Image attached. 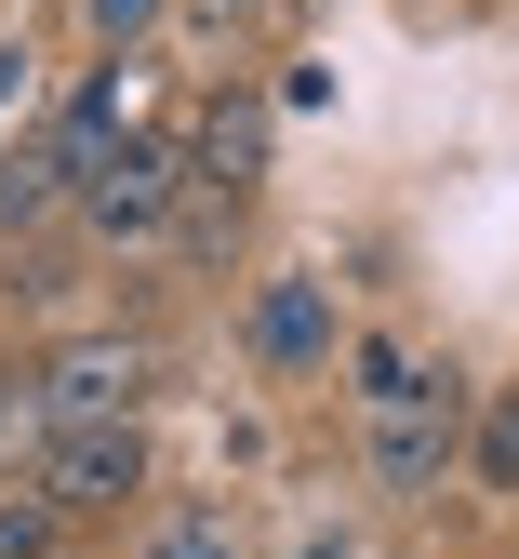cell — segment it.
Masks as SVG:
<instances>
[{"mask_svg": "<svg viewBox=\"0 0 519 559\" xmlns=\"http://www.w3.org/2000/svg\"><path fill=\"white\" fill-rule=\"evenodd\" d=\"M467 453H480L493 493H519V400H493V413H480V440H467Z\"/></svg>", "mask_w": 519, "mask_h": 559, "instance_id": "cell-9", "label": "cell"}, {"mask_svg": "<svg viewBox=\"0 0 519 559\" xmlns=\"http://www.w3.org/2000/svg\"><path fill=\"white\" fill-rule=\"evenodd\" d=\"M267 174V94H213L200 107V187H253Z\"/></svg>", "mask_w": 519, "mask_h": 559, "instance_id": "cell-6", "label": "cell"}, {"mask_svg": "<svg viewBox=\"0 0 519 559\" xmlns=\"http://www.w3.org/2000/svg\"><path fill=\"white\" fill-rule=\"evenodd\" d=\"M253 360L267 373H320L333 360V294H320V280H267V294H253Z\"/></svg>", "mask_w": 519, "mask_h": 559, "instance_id": "cell-5", "label": "cell"}, {"mask_svg": "<svg viewBox=\"0 0 519 559\" xmlns=\"http://www.w3.org/2000/svg\"><path fill=\"white\" fill-rule=\"evenodd\" d=\"M227 546H240V533H227V507H174V520L146 533L133 559H227Z\"/></svg>", "mask_w": 519, "mask_h": 559, "instance_id": "cell-7", "label": "cell"}, {"mask_svg": "<svg viewBox=\"0 0 519 559\" xmlns=\"http://www.w3.org/2000/svg\"><path fill=\"white\" fill-rule=\"evenodd\" d=\"M133 386H146V346L133 333H81V346L40 360V413H54V427H107V413H133Z\"/></svg>", "mask_w": 519, "mask_h": 559, "instance_id": "cell-2", "label": "cell"}, {"mask_svg": "<svg viewBox=\"0 0 519 559\" xmlns=\"http://www.w3.org/2000/svg\"><path fill=\"white\" fill-rule=\"evenodd\" d=\"M67 200H81V214H94L107 240H133V227H161L174 200H187V174H174L161 147H133V133H120V147H107V160H94L81 187H67Z\"/></svg>", "mask_w": 519, "mask_h": 559, "instance_id": "cell-3", "label": "cell"}, {"mask_svg": "<svg viewBox=\"0 0 519 559\" xmlns=\"http://www.w3.org/2000/svg\"><path fill=\"white\" fill-rule=\"evenodd\" d=\"M453 440H467V386H453V373H426V386L374 400V479H387V493H439Z\"/></svg>", "mask_w": 519, "mask_h": 559, "instance_id": "cell-1", "label": "cell"}, {"mask_svg": "<svg viewBox=\"0 0 519 559\" xmlns=\"http://www.w3.org/2000/svg\"><path fill=\"white\" fill-rule=\"evenodd\" d=\"M54 187H67L54 160H0V227H40V214H54Z\"/></svg>", "mask_w": 519, "mask_h": 559, "instance_id": "cell-8", "label": "cell"}, {"mask_svg": "<svg viewBox=\"0 0 519 559\" xmlns=\"http://www.w3.org/2000/svg\"><path fill=\"white\" fill-rule=\"evenodd\" d=\"M200 14H227V0H200Z\"/></svg>", "mask_w": 519, "mask_h": 559, "instance_id": "cell-14", "label": "cell"}, {"mask_svg": "<svg viewBox=\"0 0 519 559\" xmlns=\"http://www.w3.org/2000/svg\"><path fill=\"white\" fill-rule=\"evenodd\" d=\"M161 14H174V0H94V40H107V53H133Z\"/></svg>", "mask_w": 519, "mask_h": 559, "instance_id": "cell-11", "label": "cell"}, {"mask_svg": "<svg viewBox=\"0 0 519 559\" xmlns=\"http://www.w3.org/2000/svg\"><path fill=\"white\" fill-rule=\"evenodd\" d=\"M0 559H54V493H27V507H0Z\"/></svg>", "mask_w": 519, "mask_h": 559, "instance_id": "cell-10", "label": "cell"}, {"mask_svg": "<svg viewBox=\"0 0 519 559\" xmlns=\"http://www.w3.org/2000/svg\"><path fill=\"white\" fill-rule=\"evenodd\" d=\"M0 94H27V40H0Z\"/></svg>", "mask_w": 519, "mask_h": 559, "instance_id": "cell-12", "label": "cell"}, {"mask_svg": "<svg viewBox=\"0 0 519 559\" xmlns=\"http://www.w3.org/2000/svg\"><path fill=\"white\" fill-rule=\"evenodd\" d=\"M307 559H346V546H307Z\"/></svg>", "mask_w": 519, "mask_h": 559, "instance_id": "cell-13", "label": "cell"}, {"mask_svg": "<svg viewBox=\"0 0 519 559\" xmlns=\"http://www.w3.org/2000/svg\"><path fill=\"white\" fill-rule=\"evenodd\" d=\"M133 479H146V440H133V413H107V427H67V440H54L40 493H54V507H120Z\"/></svg>", "mask_w": 519, "mask_h": 559, "instance_id": "cell-4", "label": "cell"}]
</instances>
